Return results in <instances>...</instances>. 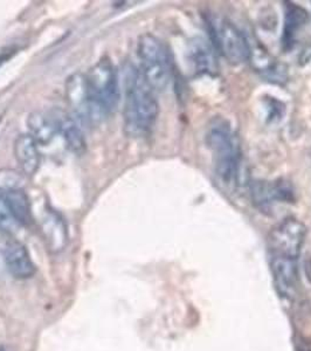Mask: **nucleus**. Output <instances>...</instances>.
<instances>
[{
    "instance_id": "nucleus-1",
    "label": "nucleus",
    "mask_w": 311,
    "mask_h": 351,
    "mask_svg": "<svg viewBox=\"0 0 311 351\" xmlns=\"http://www.w3.org/2000/svg\"><path fill=\"white\" fill-rule=\"evenodd\" d=\"M124 89V132L132 138L145 137L152 132L160 115L155 92L144 81L140 69L132 64L125 69Z\"/></svg>"
},
{
    "instance_id": "nucleus-2",
    "label": "nucleus",
    "mask_w": 311,
    "mask_h": 351,
    "mask_svg": "<svg viewBox=\"0 0 311 351\" xmlns=\"http://www.w3.org/2000/svg\"><path fill=\"white\" fill-rule=\"evenodd\" d=\"M206 141L218 178L225 184L234 183L241 163V147L234 129L228 121L216 117L210 123Z\"/></svg>"
},
{
    "instance_id": "nucleus-3",
    "label": "nucleus",
    "mask_w": 311,
    "mask_h": 351,
    "mask_svg": "<svg viewBox=\"0 0 311 351\" xmlns=\"http://www.w3.org/2000/svg\"><path fill=\"white\" fill-rule=\"evenodd\" d=\"M92 107L101 121L115 112L120 104L119 74L112 61L104 56L84 75Z\"/></svg>"
},
{
    "instance_id": "nucleus-4",
    "label": "nucleus",
    "mask_w": 311,
    "mask_h": 351,
    "mask_svg": "<svg viewBox=\"0 0 311 351\" xmlns=\"http://www.w3.org/2000/svg\"><path fill=\"white\" fill-rule=\"evenodd\" d=\"M140 72L153 92H163L171 80V56L163 41L150 33L140 36L137 43Z\"/></svg>"
},
{
    "instance_id": "nucleus-5",
    "label": "nucleus",
    "mask_w": 311,
    "mask_h": 351,
    "mask_svg": "<svg viewBox=\"0 0 311 351\" xmlns=\"http://www.w3.org/2000/svg\"><path fill=\"white\" fill-rule=\"evenodd\" d=\"M212 40L218 52L232 64H241L251 59V47L244 33L226 18L208 19Z\"/></svg>"
},
{
    "instance_id": "nucleus-6",
    "label": "nucleus",
    "mask_w": 311,
    "mask_h": 351,
    "mask_svg": "<svg viewBox=\"0 0 311 351\" xmlns=\"http://www.w3.org/2000/svg\"><path fill=\"white\" fill-rule=\"evenodd\" d=\"M307 237L302 221L289 217L271 228L267 238L269 258L297 260Z\"/></svg>"
},
{
    "instance_id": "nucleus-7",
    "label": "nucleus",
    "mask_w": 311,
    "mask_h": 351,
    "mask_svg": "<svg viewBox=\"0 0 311 351\" xmlns=\"http://www.w3.org/2000/svg\"><path fill=\"white\" fill-rule=\"evenodd\" d=\"M64 89H66L64 93H66L68 106L72 109L73 116L76 120L90 122V123L101 122L89 97L84 75L76 73L69 76L66 81Z\"/></svg>"
},
{
    "instance_id": "nucleus-8",
    "label": "nucleus",
    "mask_w": 311,
    "mask_h": 351,
    "mask_svg": "<svg viewBox=\"0 0 311 351\" xmlns=\"http://www.w3.org/2000/svg\"><path fill=\"white\" fill-rule=\"evenodd\" d=\"M276 291L286 299H294L299 288L297 260L269 258Z\"/></svg>"
},
{
    "instance_id": "nucleus-9",
    "label": "nucleus",
    "mask_w": 311,
    "mask_h": 351,
    "mask_svg": "<svg viewBox=\"0 0 311 351\" xmlns=\"http://www.w3.org/2000/svg\"><path fill=\"white\" fill-rule=\"evenodd\" d=\"M4 261L8 271L16 279H28L36 274V267L24 243L11 240L4 248Z\"/></svg>"
},
{
    "instance_id": "nucleus-10",
    "label": "nucleus",
    "mask_w": 311,
    "mask_h": 351,
    "mask_svg": "<svg viewBox=\"0 0 311 351\" xmlns=\"http://www.w3.org/2000/svg\"><path fill=\"white\" fill-rule=\"evenodd\" d=\"M13 152L21 170L26 177L36 175L41 164L39 144L29 134H23L16 137L13 144Z\"/></svg>"
},
{
    "instance_id": "nucleus-11",
    "label": "nucleus",
    "mask_w": 311,
    "mask_h": 351,
    "mask_svg": "<svg viewBox=\"0 0 311 351\" xmlns=\"http://www.w3.org/2000/svg\"><path fill=\"white\" fill-rule=\"evenodd\" d=\"M41 232L49 251L59 253L66 247L68 241L67 226L60 213L54 210H46L41 219Z\"/></svg>"
},
{
    "instance_id": "nucleus-12",
    "label": "nucleus",
    "mask_w": 311,
    "mask_h": 351,
    "mask_svg": "<svg viewBox=\"0 0 311 351\" xmlns=\"http://www.w3.org/2000/svg\"><path fill=\"white\" fill-rule=\"evenodd\" d=\"M251 196L258 206L266 208L273 202H293L294 190L284 182H254L251 185Z\"/></svg>"
},
{
    "instance_id": "nucleus-13",
    "label": "nucleus",
    "mask_w": 311,
    "mask_h": 351,
    "mask_svg": "<svg viewBox=\"0 0 311 351\" xmlns=\"http://www.w3.org/2000/svg\"><path fill=\"white\" fill-rule=\"evenodd\" d=\"M308 21V13L299 5L286 1L284 5V25L282 34V45L284 49H291L295 44L296 36L301 28L303 27Z\"/></svg>"
},
{
    "instance_id": "nucleus-14",
    "label": "nucleus",
    "mask_w": 311,
    "mask_h": 351,
    "mask_svg": "<svg viewBox=\"0 0 311 351\" xmlns=\"http://www.w3.org/2000/svg\"><path fill=\"white\" fill-rule=\"evenodd\" d=\"M27 128L29 135L41 145H48L55 137L58 130L56 119L44 112H33L28 115Z\"/></svg>"
},
{
    "instance_id": "nucleus-15",
    "label": "nucleus",
    "mask_w": 311,
    "mask_h": 351,
    "mask_svg": "<svg viewBox=\"0 0 311 351\" xmlns=\"http://www.w3.org/2000/svg\"><path fill=\"white\" fill-rule=\"evenodd\" d=\"M56 123L67 148L75 155H84L87 150V142L75 117H73V115H61L56 119Z\"/></svg>"
},
{
    "instance_id": "nucleus-16",
    "label": "nucleus",
    "mask_w": 311,
    "mask_h": 351,
    "mask_svg": "<svg viewBox=\"0 0 311 351\" xmlns=\"http://www.w3.org/2000/svg\"><path fill=\"white\" fill-rule=\"evenodd\" d=\"M188 62L198 74H208L216 71V58L210 45L203 39H196L190 44Z\"/></svg>"
},
{
    "instance_id": "nucleus-17",
    "label": "nucleus",
    "mask_w": 311,
    "mask_h": 351,
    "mask_svg": "<svg viewBox=\"0 0 311 351\" xmlns=\"http://www.w3.org/2000/svg\"><path fill=\"white\" fill-rule=\"evenodd\" d=\"M8 208L18 225L27 226L32 223V206L25 190L4 192Z\"/></svg>"
},
{
    "instance_id": "nucleus-18",
    "label": "nucleus",
    "mask_w": 311,
    "mask_h": 351,
    "mask_svg": "<svg viewBox=\"0 0 311 351\" xmlns=\"http://www.w3.org/2000/svg\"><path fill=\"white\" fill-rule=\"evenodd\" d=\"M256 53L258 56L251 52L249 61H253L254 68L258 72L261 73L264 77L271 82L284 81L286 79V71L274 59H271L269 54L264 51H256Z\"/></svg>"
},
{
    "instance_id": "nucleus-19",
    "label": "nucleus",
    "mask_w": 311,
    "mask_h": 351,
    "mask_svg": "<svg viewBox=\"0 0 311 351\" xmlns=\"http://www.w3.org/2000/svg\"><path fill=\"white\" fill-rule=\"evenodd\" d=\"M25 177L21 171L13 169H1L0 170V190L3 192L24 190Z\"/></svg>"
},
{
    "instance_id": "nucleus-20",
    "label": "nucleus",
    "mask_w": 311,
    "mask_h": 351,
    "mask_svg": "<svg viewBox=\"0 0 311 351\" xmlns=\"http://www.w3.org/2000/svg\"><path fill=\"white\" fill-rule=\"evenodd\" d=\"M16 226H18V223L14 220L12 213L10 211L6 196H5L4 192L0 190V228H1V231L11 233L16 230Z\"/></svg>"
},
{
    "instance_id": "nucleus-21",
    "label": "nucleus",
    "mask_w": 311,
    "mask_h": 351,
    "mask_svg": "<svg viewBox=\"0 0 311 351\" xmlns=\"http://www.w3.org/2000/svg\"><path fill=\"white\" fill-rule=\"evenodd\" d=\"M8 59H10V56H8V53H0V67H1L3 64H5Z\"/></svg>"
}]
</instances>
